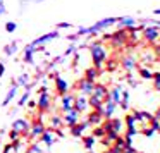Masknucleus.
<instances>
[{
	"label": "nucleus",
	"instance_id": "473e14b6",
	"mask_svg": "<svg viewBox=\"0 0 160 153\" xmlns=\"http://www.w3.org/2000/svg\"><path fill=\"white\" fill-rule=\"evenodd\" d=\"M19 136H21V134H19L18 131L11 129V132H9V139H11V141H18V139H19Z\"/></svg>",
	"mask_w": 160,
	"mask_h": 153
},
{
	"label": "nucleus",
	"instance_id": "f8f14e48",
	"mask_svg": "<svg viewBox=\"0 0 160 153\" xmlns=\"http://www.w3.org/2000/svg\"><path fill=\"white\" fill-rule=\"evenodd\" d=\"M74 108H76L79 114H83L88 108V96H84V95H76V96H74Z\"/></svg>",
	"mask_w": 160,
	"mask_h": 153
},
{
	"label": "nucleus",
	"instance_id": "f257e3e1",
	"mask_svg": "<svg viewBox=\"0 0 160 153\" xmlns=\"http://www.w3.org/2000/svg\"><path fill=\"white\" fill-rule=\"evenodd\" d=\"M90 55L93 60V67H97L98 71H102L103 64L108 59V52L105 50V47L102 45V42H93L90 45Z\"/></svg>",
	"mask_w": 160,
	"mask_h": 153
},
{
	"label": "nucleus",
	"instance_id": "393cba45",
	"mask_svg": "<svg viewBox=\"0 0 160 153\" xmlns=\"http://www.w3.org/2000/svg\"><path fill=\"white\" fill-rule=\"evenodd\" d=\"M83 145H84V148L86 150H91L93 148V145H95V138L93 136H83Z\"/></svg>",
	"mask_w": 160,
	"mask_h": 153
},
{
	"label": "nucleus",
	"instance_id": "f3484780",
	"mask_svg": "<svg viewBox=\"0 0 160 153\" xmlns=\"http://www.w3.org/2000/svg\"><path fill=\"white\" fill-rule=\"evenodd\" d=\"M40 141H42L43 145H47V146H52L53 141H55V138H53V129H45L43 134L40 136Z\"/></svg>",
	"mask_w": 160,
	"mask_h": 153
},
{
	"label": "nucleus",
	"instance_id": "bb28decb",
	"mask_svg": "<svg viewBox=\"0 0 160 153\" xmlns=\"http://www.w3.org/2000/svg\"><path fill=\"white\" fill-rule=\"evenodd\" d=\"M139 76H141L143 79H152L153 72L150 69H146V67H139Z\"/></svg>",
	"mask_w": 160,
	"mask_h": 153
},
{
	"label": "nucleus",
	"instance_id": "4be33fe9",
	"mask_svg": "<svg viewBox=\"0 0 160 153\" xmlns=\"http://www.w3.org/2000/svg\"><path fill=\"white\" fill-rule=\"evenodd\" d=\"M16 52H18V42H12L11 45H5V47H4V53H5L7 57L14 55Z\"/></svg>",
	"mask_w": 160,
	"mask_h": 153
},
{
	"label": "nucleus",
	"instance_id": "58836bf2",
	"mask_svg": "<svg viewBox=\"0 0 160 153\" xmlns=\"http://www.w3.org/2000/svg\"><path fill=\"white\" fill-rule=\"evenodd\" d=\"M40 2H43V0H40Z\"/></svg>",
	"mask_w": 160,
	"mask_h": 153
},
{
	"label": "nucleus",
	"instance_id": "a211bd4d",
	"mask_svg": "<svg viewBox=\"0 0 160 153\" xmlns=\"http://www.w3.org/2000/svg\"><path fill=\"white\" fill-rule=\"evenodd\" d=\"M35 52H36V47H33L31 43H29V45L24 48V55H22V60H24L26 64H33V55H35Z\"/></svg>",
	"mask_w": 160,
	"mask_h": 153
},
{
	"label": "nucleus",
	"instance_id": "b1692460",
	"mask_svg": "<svg viewBox=\"0 0 160 153\" xmlns=\"http://www.w3.org/2000/svg\"><path fill=\"white\" fill-rule=\"evenodd\" d=\"M108 95H110V100L112 101H115V103L121 101V88H114L112 91H108Z\"/></svg>",
	"mask_w": 160,
	"mask_h": 153
},
{
	"label": "nucleus",
	"instance_id": "c9c22d12",
	"mask_svg": "<svg viewBox=\"0 0 160 153\" xmlns=\"http://www.w3.org/2000/svg\"><path fill=\"white\" fill-rule=\"evenodd\" d=\"M143 134H145V136H152V134H153V129H152V127L143 129Z\"/></svg>",
	"mask_w": 160,
	"mask_h": 153
},
{
	"label": "nucleus",
	"instance_id": "7ed1b4c3",
	"mask_svg": "<svg viewBox=\"0 0 160 153\" xmlns=\"http://www.w3.org/2000/svg\"><path fill=\"white\" fill-rule=\"evenodd\" d=\"M143 38L148 43H158L160 42V28L158 26H143Z\"/></svg>",
	"mask_w": 160,
	"mask_h": 153
},
{
	"label": "nucleus",
	"instance_id": "4468645a",
	"mask_svg": "<svg viewBox=\"0 0 160 153\" xmlns=\"http://www.w3.org/2000/svg\"><path fill=\"white\" fill-rule=\"evenodd\" d=\"M86 121H88V124H90V126H93V127H95V126H102V122H103L105 119H103V115H102L100 110H93L90 115H88Z\"/></svg>",
	"mask_w": 160,
	"mask_h": 153
},
{
	"label": "nucleus",
	"instance_id": "a878e982",
	"mask_svg": "<svg viewBox=\"0 0 160 153\" xmlns=\"http://www.w3.org/2000/svg\"><path fill=\"white\" fill-rule=\"evenodd\" d=\"M91 136H93V138H105V129L102 127V126H95Z\"/></svg>",
	"mask_w": 160,
	"mask_h": 153
},
{
	"label": "nucleus",
	"instance_id": "7c9ffc66",
	"mask_svg": "<svg viewBox=\"0 0 160 153\" xmlns=\"http://www.w3.org/2000/svg\"><path fill=\"white\" fill-rule=\"evenodd\" d=\"M16 29H18V24H16L14 21H9L7 24H5V31L7 33H14Z\"/></svg>",
	"mask_w": 160,
	"mask_h": 153
},
{
	"label": "nucleus",
	"instance_id": "aec40b11",
	"mask_svg": "<svg viewBox=\"0 0 160 153\" xmlns=\"http://www.w3.org/2000/svg\"><path fill=\"white\" fill-rule=\"evenodd\" d=\"M102 105H103V100L93 96V95H90V96H88V107H91L93 110H100Z\"/></svg>",
	"mask_w": 160,
	"mask_h": 153
},
{
	"label": "nucleus",
	"instance_id": "423d86ee",
	"mask_svg": "<svg viewBox=\"0 0 160 153\" xmlns=\"http://www.w3.org/2000/svg\"><path fill=\"white\" fill-rule=\"evenodd\" d=\"M79 112L76 110V108H72V110H69V112H64V115H62V122H64V126H67V127H72L74 124H78L79 122Z\"/></svg>",
	"mask_w": 160,
	"mask_h": 153
},
{
	"label": "nucleus",
	"instance_id": "2eb2a0df",
	"mask_svg": "<svg viewBox=\"0 0 160 153\" xmlns=\"http://www.w3.org/2000/svg\"><path fill=\"white\" fill-rule=\"evenodd\" d=\"M86 127H90L88 121H79L78 124H74L72 127H69V129H71V134L76 136V138H79V136H83V132H84V129H86Z\"/></svg>",
	"mask_w": 160,
	"mask_h": 153
},
{
	"label": "nucleus",
	"instance_id": "39448f33",
	"mask_svg": "<svg viewBox=\"0 0 160 153\" xmlns=\"http://www.w3.org/2000/svg\"><path fill=\"white\" fill-rule=\"evenodd\" d=\"M93 86L95 83H91V81H88L86 77H81V79L76 81V90L79 95H84V96H90L91 91H93Z\"/></svg>",
	"mask_w": 160,
	"mask_h": 153
},
{
	"label": "nucleus",
	"instance_id": "2f4dec72",
	"mask_svg": "<svg viewBox=\"0 0 160 153\" xmlns=\"http://www.w3.org/2000/svg\"><path fill=\"white\" fill-rule=\"evenodd\" d=\"M26 153H43V150L40 148V146L36 145V143H33V145L28 148V151H26Z\"/></svg>",
	"mask_w": 160,
	"mask_h": 153
},
{
	"label": "nucleus",
	"instance_id": "ea45409f",
	"mask_svg": "<svg viewBox=\"0 0 160 153\" xmlns=\"http://www.w3.org/2000/svg\"><path fill=\"white\" fill-rule=\"evenodd\" d=\"M4 153H5V151H4Z\"/></svg>",
	"mask_w": 160,
	"mask_h": 153
},
{
	"label": "nucleus",
	"instance_id": "cd10ccee",
	"mask_svg": "<svg viewBox=\"0 0 160 153\" xmlns=\"http://www.w3.org/2000/svg\"><path fill=\"white\" fill-rule=\"evenodd\" d=\"M134 124H136V119H134V115H132V114L126 115V126H128V129L134 127Z\"/></svg>",
	"mask_w": 160,
	"mask_h": 153
},
{
	"label": "nucleus",
	"instance_id": "20e7f679",
	"mask_svg": "<svg viewBox=\"0 0 160 153\" xmlns=\"http://www.w3.org/2000/svg\"><path fill=\"white\" fill-rule=\"evenodd\" d=\"M36 107H38L40 112H48L50 108H52V96L47 93V90H42V91H40L38 101H36Z\"/></svg>",
	"mask_w": 160,
	"mask_h": 153
},
{
	"label": "nucleus",
	"instance_id": "9b49d317",
	"mask_svg": "<svg viewBox=\"0 0 160 153\" xmlns=\"http://www.w3.org/2000/svg\"><path fill=\"white\" fill-rule=\"evenodd\" d=\"M59 36H60L59 29H55V31H52V33H47V35L40 36V38H36V40H33V42H31V45H33V47H42L43 43H47V42H52V40L59 38Z\"/></svg>",
	"mask_w": 160,
	"mask_h": 153
},
{
	"label": "nucleus",
	"instance_id": "f03ea898",
	"mask_svg": "<svg viewBox=\"0 0 160 153\" xmlns=\"http://www.w3.org/2000/svg\"><path fill=\"white\" fill-rule=\"evenodd\" d=\"M128 38H129V31L124 28H121L117 33L108 36V42H110L115 48H121V47H124L126 43H128Z\"/></svg>",
	"mask_w": 160,
	"mask_h": 153
},
{
	"label": "nucleus",
	"instance_id": "c756f323",
	"mask_svg": "<svg viewBox=\"0 0 160 153\" xmlns=\"http://www.w3.org/2000/svg\"><path fill=\"white\" fill-rule=\"evenodd\" d=\"M153 86H155V90L160 91V72H153Z\"/></svg>",
	"mask_w": 160,
	"mask_h": 153
},
{
	"label": "nucleus",
	"instance_id": "72a5a7b5",
	"mask_svg": "<svg viewBox=\"0 0 160 153\" xmlns=\"http://www.w3.org/2000/svg\"><path fill=\"white\" fill-rule=\"evenodd\" d=\"M28 100H29V91H26V93L22 95L21 98H19V103H18V105H19V107H22V105H24Z\"/></svg>",
	"mask_w": 160,
	"mask_h": 153
},
{
	"label": "nucleus",
	"instance_id": "dca6fc26",
	"mask_svg": "<svg viewBox=\"0 0 160 153\" xmlns=\"http://www.w3.org/2000/svg\"><path fill=\"white\" fill-rule=\"evenodd\" d=\"M121 67L126 71H132L136 67V57L131 55V53H129V55H124L121 59Z\"/></svg>",
	"mask_w": 160,
	"mask_h": 153
},
{
	"label": "nucleus",
	"instance_id": "ddd939ff",
	"mask_svg": "<svg viewBox=\"0 0 160 153\" xmlns=\"http://www.w3.org/2000/svg\"><path fill=\"white\" fill-rule=\"evenodd\" d=\"M53 77H55V90H57V93L62 96L64 93H67V91H69V84H67V81L64 79V77L57 76V74H53Z\"/></svg>",
	"mask_w": 160,
	"mask_h": 153
},
{
	"label": "nucleus",
	"instance_id": "c85d7f7f",
	"mask_svg": "<svg viewBox=\"0 0 160 153\" xmlns=\"http://www.w3.org/2000/svg\"><path fill=\"white\" fill-rule=\"evenodd\" d=\"M28 81H29L28 74H21V76H19V79L16 81V83H18V86H26V84H28Z\"/></svg>",
	"mask_w": 160,
	"mask_h": 153
},
{
	"label": "nucleus",
	"instance_id": "5701e85b",
	"mask_svg": "<svg viewBox=\"0 0 160 153\" xmlns=\"http://www.w3.org/2000/svg\"><path fill=\"white\" fill-rule=\"evenodd\" d=\"M16 91H18V83H12V88L9 90L7 96H5V100H4V105H9V101L16 96Z\"/></svg>",
	"mask_w": 160,
	"mask_h": 153
},
{
	"label": "nucleus",
	"instance_id": "f704fd0d",
	"mask_svg": "<svg viewBox=\"0 0 160 153\" xmlns=\"http://www.w3.org/2000/svg\"><path fill=\"white\" fill-rule=\"evenodd\" d=\"M62 28H71V24L69 22H59V24H57V29H62Z\"/></svg>",
	"mask_w": 160,
	"mask_h": 153
},
{
	"label": "nucleus",
	"instance_id": "6e6552de",
	"mask_svg": "<svg viewBox=\"0 0 160 153\" xmlns=\"http://www.w3.org/2000/svg\"><path fill=\"white\" fill-rule=\"evenodd\" d=\"M45 124H43L40 119H36V121H33L31 122V126H29V132H28V136L31 139H35V138H40V136L43 134V131H45Z\"/></svg>",
	"mask_w": 160,
	"mask_h": 153
},
{
	"label": "nucleus",
	"instance_id": "412c9836",
	"mask_svg": "<svg viewBox=\"0 0 160 153\" xmlns=\"http://www.w3.org/2000/svg\"><path fill=\"white\" fill-rule=\"evenodd\" d=\"M64 126V122H62V117H60V115H52V117H50V127L53 129V131H55V129H60Z\"/></svg>",
	"mask_w": 160,
	"mask_h": 153
},
{
	"label": "nucleus",
	"instance_id": "e433bc0d",
	"mask_svg": "<svg viewBox=\"0 0 160 153\" xmlns=\"http://www.w3.org/2000/svg\"><path fill=\"white\" fill-rule=\"evenodd\" d=\"M5 12H7V11H5V5H4V2L0 0V16H4Z\"/></svg>",
	"mask_w": 160,
	"mask_h": 153
},
{
	"label": "nucleus",
	"instance_id": "4c0bfd02",
	"mask_svg": "<svg viewBox=\"0 0 160 153\" xmlns=\"http://www.w3.org/2000/svg\"><path fill=\"white\" fill-rule=\"evenodd\" d=\"M4 74H5V66H4L2 62H0V77L4 76Z\"/></svg>",
	"mask_w": 160,
	"mask_h": 153
},
{
	"label": "nucleus",
	"instance_id": "1a4fd4ad",
	"mask_svg": "<svg viewBox=\"0 0 160 153\" xmlns=\"http://www.w3.org/2000/svg\"><path fill=\"white\" fill-rule=\"evenodd\" d=\"M74 96L76 95H72V93H64L62 96H60V110L62 112H69V110H72L74 108Z\"/></svg>",
	"mask_w": 160,
	"mask_h": 153
},
{
	"label": "nucleus",
	"instance_id": "9d476101",
	"mask_svg": "<svg viewBox=\"0 0 160 153\" xmlns=\"http://www.w3.org/2000/svg\"><path fill=\"white\" fill-rule=\"evenodd\" d=\"M91 95H93V96H97V98H100V100H103V101L110 100V95H108L107 86H105V84H100V83H95Z\"/></svg>",
	"mask_w": 160,
	"mask_h": 153
},
{
	"label": "nucleus",
	"instance_id": "0eeeda50",
	"mask_svg": "<svg viewBox=\"0 0 160 153\" xmlns=\"http://www.w3.org/2000/svg\"><path fill=\"white\" fill-rule=\"evenodd\" d=\"M29 126H31V122H29L28 119H16V121L12 122V129L18 131L21 136H28Z\"/></svg>",
	"mask_w": 160,
	"mask_h": 153
},
{
	"label": "nucleus",
	"instance_id": "6ab92c4d",
	"mask_svg": "<svg viewBox=\"0 0 160 153\" xmlns=\"http://www.w3.org/2000/svg\"><path fill=\"white\" fill-rule=\"evenodd\" d=\"M98 74H100V71H98L97 67H88V69L84 71V77H86L88 81H91V83H97Z\"/></svg>",
	"mask_w": 160,
	"mask_h": 153
}]
</instances>
